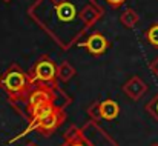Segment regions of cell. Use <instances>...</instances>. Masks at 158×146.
Returning <instances> with one entry per match:
<instances>
[{"mask_svg": "<svg viewBox=\"0 0 158 146\" xmlns=\"http://www.w3.org/2000/svg\"><path fill=\"white\" fill-rule=\"evenodd\" d=\"M103 6L95 0H35L29 17L63 49H69L103 17Z\"/></svg>", "mask_w": 158, "mask_h": 146, "instance_id": "6da1fadb", "label": "cell"}, {"mask_svg": "<svg viewBox=\"0 0 158 146\" xmlns=\"http://www.w3.org/2000/svg\"><path fill=\"white\" fill-rule=\"evenodd\" d=\"M0 85L8 92L9 98L15 101V105L26 97V94L31 88L28 74L19 65H11L3 72V75L0 77Z\"/></svg>", "mask_w": 158, "mask_h": 146, "instance_id": "7a4b0ae2", "label": "cell"}, {"mask_svg": "<svg viewBox=\"0 0 158 146\" xmlns=\"http://www.w3.org/2000/svg\"><path fill=\"white\" fill-rule=\"evenodd\" d=\"M29 83H45L57 85V66L54 60L48 55H42L28 72Z\"/></svg>", "mask_w": 158, "mask_h": 146, "instance_id": "3957f363", "label": "cell"}, {"mask_svg": "<svg viewBox=\"0 0 158 146\" xmlns=\"http://www.w3.org/2000/svg\"><path fill=\"white\" fill-rule=\"evenodd\" d=\"M64 109H55L52 111L49 115H46L43 120H40L35 126H34V129L32 131H39L42 135H51L54 131L63 123V120H64V112H63Z\"/></svg>", "mask_w": 158, "mask_h": 146, "instance_id": "277c9868", "label": "cell"}, {"mask_svg": "<svg viewBox=\"0 0 158 146\" xmlns=\"http://www.w3.org/2000/svg\"><path fill=\"white\" fill-rule=\"evenodd\" d=\"M81 46L86 48V51L89 54H92V55H102V54L106 52V49L109 48V42H107V39L103 34L94 32V34L86 37V40H85V43Z\"/></svg>", "mask_w": 158, "mask_h": 146, "instance_id": "5b68a950", "label": "cell"}, {"mask_svg": "<svg viewBox=\"0 0 158 146\" xmlns=\"http://www.w3.org/2000/svg\"><path fill=\"white\" fill-rule=\"evenodd\" d=\"M123 92L134 101L140 100L148 92V85L140 79V77H131L124 85H123Z\"/></svg>", "mask_w": 158, "mask_h": 146, "instance_id": "8992f818", "label": "cell"}, {"mask_svg": "<svg viewBox=\"0 0 158 146\" xmlns=\"http://www.w3.org/2000/svg\"><path fill=\"white\" fill-rule=\"evenodd\" d=\"M118 112H120V106L117 105V101H114V100H103V101H100L102 118L114 120V118H117Z\"/></svg>", "mask_w": 158, "mask_h": 146, "instance_id": "52a82bcc", "label": "cell"}, {"mask_svg": "<svg viewBox=\"0 0 158 146\" xmlns=\"http://www.w3.org/2000/svg\"><path fill=\"white\" fill-rule=\"evenodd\" d=\"M61 146H88V145L85 143V134L81 131H78L77 128H71L66 132L64 145Z\"/></svg>", "mask_w": 158, "mask_h": 146, "instance_id": "ba28073f", "label": "cell"}, {"mask_svg": "<svg viewBox=\"0 0 158 146\" xmlns=\"http://www.w3.org/2000/svg\"><path fill=\"white\" fill-rule=\"evenodd\" d=\"M77 74V71L74 69V66L72 65H69L68 62H63L61 65H58L57 66V79L60 80V82H69L74 75Z\"/></svg>", "mask_w": 158, "mask_h": 146, "instance_id": "9c48e42d", "label": "cell"}, {"mask_svg": "<svg viewBox=\"0 0 158 146\" xmlns=\"http://www.w3.org/2000/svg\"><path fill=\"white\" fill-rule=\"evenodd\" d=\"M138 20H140V17H138V14L134 9H126L120 15V22H121V25L124 28H134L138 23Z\"/></svg>", "mask_w": 158, "mask_h": 146, "instance_id": "30bf717a", "label": "cell"}, {"mask_svg": "<svg viewBox=\"0 0 158 146\" xmlns=\"http://www.w3.org/2000/svg\"><path fill=\"white\" fill-rule=\"evenodd\" d=\"M144 36H146V40H148L152 46L158 48V23L151 25V26L146 29Z\"/></svg>", "mask_w": 158, "mask_h": 146, "instance_id": "8fae6325", "label": "cell"}, {"mask_svg": "<svg viewBox=\"0 0 158 146\" xmlns=\"http://www.w3.org/2000/svg\"><path fill=\"white\" fill-rule=\"evenodd\" d=\"M146 111L158 122V92L155 94V97L152 98L148 105H146Z\"/></svg>", "mask_w": 158, "mask_h": 146, "instance_id": "7c38bea8", "label": "cell"}, {"mask_svg": "<svg viewBox=\"0 0 158 146\" xmlns=\"http://www.w3.org/2000/svg\"><path fill=\"white\" fill-rule=\"evenodd\" d=\"M88 114L91 115V118L94 122L100 120L102 118V114H100V101H94L89 108H88Z\"/></svg>", "mask_w": 158, "mask_h": 146, "instance_id": "4fadbf2b", "label": "cell"}, {"mask_svg": "<svg viewBox=\"0 0 158 146\" xmlns=\"http://www.w3.org/2000/svg\"><path fill=\"white\" fill-rule=\"evenodd\" d=\"M149 69H151V72H152L155 77H158V57H155V58L149 63Z\"/></svg>", "mask_w": 158, "mask_h": 146, "instance_id": "5bb4252c", "label": "cell"}, {"mask_svg": "<svg viewBox=\"0 0 158 146\" xmlns=\"http://www.w3.org/2000/svg\"><path fill=\"white\" fill-rule=\"evenodd\" d=\"M124 2H126V0H106V3L110 5L112 8H120Z\"/></svg>", "mask_w": 158, "mask_h": 146, "instance_id": "9a60e30c", "label": "cell"}, {"mask_svg": "<svg viewBox=\"0 0 158 146\" xmlns=\"http://www.w3.org/2000/svg\"><path fill=\"white\" fill-rule=\"evenodd\" d=\"M26 146H39V145H35V143H29V145H26Z\"/></svg>", "mask_w": 158, "mask_h": 146, "instance_id": "2e32d148", "label": "cell"}, {"mask_svg": "<svg viewBox=\"0 0 158 146\" xmlns=\"http://www.w3.org/2000/svg\"><path fill=\"white\" fill-rule=\"evenodd\" d=\"M3 2H5V3H9V2H11V0H3Z\"/></svg>", "mask_w": 158, "mask_h": 146, "instance_id": "e0dca14e", "label": "cell"}, {"mask_svg": "<svg viewBox=\"0 0 158 146\" xmlns=\"http://www.w3.org/2000/svg\"><path fill=\"white\" fill-rule=\"evenodd\" d=\"M151 146H158V143H152V145H151Z\"/></svg>", "mask_w": 158, "mask_h": 146, "instance_id": "ac0fdd59", "label": "cell"}]
</instances>
